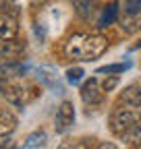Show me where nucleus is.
Segmentation results:
<instances>
[{
  "label": "nucleus",
  "mask_w": 141,
  "mask_h": 149,
  "mask_svg": "<svg viewBox=\"0 0 141 149\" xmlns=\"http://www.w3.org/2000/svg\"><path fill=\"white\" fill-rule=\"evenodd\" d=\"M108 50V40L98 33H75L68 37L64 46V54L70 60L91 62Z\"/></svg>",
  "instance_id": "nucleus-1"
},
{
  "label": "nucleus",
  "mask_w": 141,
  "mask_h": 149,
  "mask_svg": "<svg viewBox=\"0 0 141 149\" xmlns=\"http://www.w3.org/2000/svg\"><path fill=\"white\" fill-rule=\"evenodd\" d=\"M141 122V104H133V102H122L114 108V112L110 114V128L114 135H122L125 130H129L131 126Z\"/></svg>",
  "instance_id": "nucleus-2"
},
{
  "label": "nucleus",
  "mask_w": 141,
  "mask_h": 149,
  "mask_svg": "<svg viewBox=\"0 0 141 149\" xmlns=\"http://www.w3.org/2000/svg\"><path fill=\"white\" fill-rule=\"evenodd\" d=\"M0 93L15 106H27L29 102H33L35 97H38V87L27 83V81H21V79H8L2 89H0Z\"/></svg>",
  "instance_id": "nucleus-3"
},
{
  "label": "nucleus",
  "mask_w": 141,
  "mask_h": 149,
  "mask_svg": "<svg viewBox=\"0 0 141 149\" xmlns=\"http://www.w3.org/2000/svg\"><path fill=\"white\" fill-rule=\"evenodd\" d=\"M104 93L106 91L102 89V85L98 83V79L91 77L89 81H85L83 87H81V100L87 106H100L104 102Z\"/></svg>",
  "instance_id": "nucleus-4"
},
{
  "label": "nucleus",
  "mask_w": 141,
  "mask_h": 149,
  "mask_svg": "<svg viewBox=\"0 0 141 149\" xmlns=\"http://www.w3.org/2000/svg\"><path fill=\"white\" fill-rule=\"evenodd\" d=\"M73 124H75V106L73 102L64 100L56 110V124H54L56 133H66Z\"/></svg>",
  "instance_id": "nucleus-5"
},
{
  "label": "nucleus",
  "mask_w": 141,
  "mask_h": 149,
  "mask_svg": "<svg viewBox=\"0 0 141 149\" xmlns=\"http://www.w3.org/2000/svg\"><path fill=\"white\" fill-rule=\"evenodd\" d=\"M38 81L50 89V91H54V93H64V87L60 83V77H58V72L56 68H52V66H40L38 68Z\"/></svg>",
  "instance_id": "nucleus-6"
},
{
  "label": "nucleus",
  "mask_w": 141,
  "mask_h": 149,
  "mask_svg": "<svg viewBox=\"0 0 141 149\" xmlns=\"http://www.w3.org/2000/svg\"><path fill=\"white\" fill-rule=\"evenodd\" d=\"M27 72V64L19 62V60H6L4 64H0V77L4 81L8 79H21Z\"/></svg>",
  "instance_id": "nucleus-7"
},
{
  "label": "nucleus",
  "mask_w": 141,
  "mask_h": 149,
  "mask_svg": "<svg viewBox=\"0 0 141 149\" xmlns=\"http://www.w3.org/2000/svg\"><path fill=\"white\" fill-rule=\"evenodd\" d=\"M19 33V25H17L15 17L10 15H0V42L2 40H15Z\"/></svg>",
  "instance_id": "nucleus-8"
},
{
  "label": "nucleus",
  "mask_w": 141,
  "mask_h": 149,
  "mask_svg": "<svg viewBox=\"0 0 141 149\" xmlns=\"http://www.w3.org/2000/svg\"><path fill=\"white\" fill-rule=\"evenodd\" d=\"M23 50H25L23 44H17L13 40H2L0 42V58L2 60H17L23 54Z\"/></svg>",
  "instance_id": "nucleus-9"
},
{
  "label": "nucleus",
  "mask_w": 141,
  "mask_h": 149,
  "mask_svg": "<svg viewBox=\"0 0 141 149\" xmlns=\"http://www.w3.org/2000/svg\"><path fill=\"white\" fill-rule=\"evenodd\" d=\"M17 128V116L8 110H0V137L10 135Z\"/></svg>",
  "instance_id": "nucleus-10"
},
{
  "label": "nucleus",
  "mask_w": 141,
  "mask_h": 149,
  "mask_svg": "<svg viewBox=\"0 0 141 149\" xmlns=\"http://www.w3.org/2000/svg\"><path fill=\"white\" fill-rule=\"evenodd\" d=\"M116 17H118V4L116 2H112V4H108L106 6V10L102 13V17H100V27H106V25H112L114 21H116Z\"/></svg>",
  "instance_id": "nucleus-11"
},
{
  "label": "nucleus",
  "mask_w": 141,
  "mask_h": 149,
  "mask_svg": "<svg viewBox=\"0 0 141 149\" xmlns=\"http://www.w3.org/2000/svg\"><path fill=\"white\" fill-rule=\"evenodd\" d=\"M73 8L81 19H89L94 10V0H73Z\"/></svg>",
  "instance_id": "nucleus-12"
},
{
  "label": "nucleus",
  "mask_w": 141,
  "mask_h": 149,
  "mask_svg": "<svg viewBox=\"0 0 141 149\" xmlns=\"http://www.w3.org/2000/svg\"><path fill=\"white\" fill-rule=\"evenodd\" d=\"M42 145H46V133H44V130H35V133H31L25 139V143H23L25 149H35V147H42Z\"/></svg>",
  "instance_id": "nucleus-13"
},
{
  "label": "nucleus",
  "mask_w": 141,
  "mask_h": 149,
  "mask_svg": "<svg viewBox=\"0 0 141 149\" xmlns=\"http://www.w3.org/2000/svg\"><path fill=\"white\" fill-rule=\"evenodd\" d=\"M120 137H122V141H127L131 145H141V122L135 124V126H131L129 130H125Z\"/></svg>",
  "instance_id": "nucleus-14"
},
{
  "label": "nucleus",
  "mask_w": 141,
  "mask_h": 149,
  "mask_svg": "<svg viewBox=\"0 0 141 149\" xmlns=\"http://www.w3.org/2000/svg\"><path fill=\"white\" fill-rule=\"evenodd\" d=\"M122 102H133L141 104V85H131L122 91Z\"/></svg>",
  "instance_id": "nucleus-15"
},
{
  "label": "nucleus",
  "mask_w": 141,
  "mask_h": 149,
  "mask_svg": "<svg viewBox=\"0 0 141 149\" xmlns=\"http://www.w3.org/2000/svg\"><path fill=\"white\" fill-rule=\"evenodd\" d=\"M56 149H89L87 139H64Z\"/></svg>",
  "instance_id": "nucleus-16"
},
{
  "label": "nucleus",
  "mask_w": 141,
  "mask_h": 149,
  "mask_svg": "<svg viewBox=\"0 0 141 149\" xmlns=\"http://www.w3.org/2000/svg\"><path fill=\"white\" fill-rule=\"evenodd\" d=\"M129 68V64H106V66H100L96 72L98 74H116V72H125Z\"/></svg>",
  "instance_id": "nucleus-17"
},
{
  "label": "nucleus",
  "mask_w": 141,
  "mask_h": 149,
  "mask_svg": "<svg viewBox=\"0 0 141 149\" xmlns=\"http://www.w3.org/2000/svg\"><path fill=\"white\" fill-rule=\"evenodd\" d=\"M83 68H79V66H73V68H68L66 70V81L70 83V85H77L81 79H83Z\"/></svg>",
  "instance_id": "nucleus-18"
},
{
  "label": "nucleus",
  "mask_w": 141,
  "mask_h": 149,
  "mask_svg": "<svg viewBox=\"0 0 141 149\" xmlns=\"http://www.w3.org/2000/svg\"><path fill=\"white\" fill-rule=\"evenodd\" d=\"M0 6H2V10H6V15H10V17L19 15V4H17L15 0H0Z\"/></svg>",
  "instance_id": "nucleus-19"
},
{
  "label": "nucleus",
  "mask_w": 141,
  "mask_h": 149,
  "mask_svg": "<svg viewBox=\"0 0 141 149\" xmlns=\"http://www.w3.org/2000/svg\"><path fill=\"white\" fill-rule=\"evenodd\" d=\"M125 13L127 15H139L141 13V0H127L125 2Z\"/></svg>",
  "instance_id": "nucleus-20"
},
{
  "label": "nucleus",
  "mask_w": 141,
  "mask_h": 149,
  "mask_svg": "<svg viewBox=\"0 0 141 149\" xmlns=\"http://www.w3.org/2000/svg\"><path fill=\"white\" fill-rule=\"evenodd\" d=\"M116 85H118V77H116V74H112V77H110V74H106V79L102 81V89H104L106 93L112 91Z\"/></svg>",
  "instance_id": "nucleus-21"
},
{
  "label": "nucleus",
  "mask_w": 141,
  "mask_h": 149,
  "mask_svg": "<svg viewBox=\"0 0 141 149\" xmlns=\"http://www.w3.org/2000/svg\"><path fill=\"white\" fill-rule=\"evenodd\" d=\"M96 149H118V147H116L114 143H110V141H102V143H100Z\"/></svg>",
  "instance_id": "nucleus-22"
},
{
  "label": "nucleus",
  "mask_w": 141,
  "mask_h": 149,
  "mask_svg": "<svg viewBox=\"0 0 141 149\" xmlns=\"http://www.w3.org/2000/svg\"><path fill=\"white\" fill-rule=\"evenodd\" d=\"M0 149H19V147H15V141L6 139V143H2V145H0Z\"/></svg>",
  "instance_id": "nucleus-23"
},
{
  "label": "nucleus",
  "mask_w": 141,
  "mask_h": 149,
  "mask_svg": "<svg viewBox=\"0 0 141 149\" xmlns=\"http://www.w3.org/2000/svg\"><path fill=\"white\" fill-rule=\"evenodd\" d=\"M44 2H46V0H31L33 6H40V4H44Z\"/></svg>",
  "instance_id": "nucleus-24"
}]
</instances>
